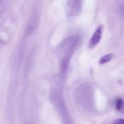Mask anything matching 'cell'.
Segmentation results:
<instances>
[{
	"label": "cell",
	"mask_w": 124,
	"mask_h": 124,
	"mask_svg": "<svg viewBox=\"0 0 124 124\" xmlns=\"http://www.w3.org/2000/svg\"><path fill=\"white\" fill-rule=\"evenodd\" d=\"M79 42H80V39L77 36L68 37L64 41H62L59 45V51L61 53V54H63L62 57L64 56L72 57L76 48L77 47Z\"/></svg>",
	"instance_id": "1"
},
{
	"label": "cell",
	"mask_w": 124,
	"mask_h": 124,
	"mask_svg": "<svg viewBox=\"0 0 124 124\" xmlns=\"http://www.w3.org/2000/svg\"><path fill=\"white\" fill-rule=\"evenodd\" d=\"M53 102H55L56 107L58 109V112H60L61 116H64V119L67 118V116H68V111L67 110L64 99H63V97L61 96V94L58 92H56L54 93Z\"/></svg>",
	"instance_id": "2"
},
{
	"label": "cell",
	"mask_w": 124,
	"mask_h": 124,
	"mask_svg": "<svg viewBox=\"0 0 124 124\" xmlns=\"http://www.w3.org/2000/svg\"><path fill=\"white\" fill-rule=\"evenodd\" d=\"M82 8V0H69L67 4L68 13L70 16H75L80 14Z\"/></svg>",
	"instance_id": "3"
},
{
	"label": "cell",
	"mask_w": 124,
	"mask_h": 124,
	"mask_svg": "<svg viewBox=\"0 0 124 124\" xmlns=\"http://www.w3.org/2000/svg\"><path fill=\"white\" fill-rule=\"evenodd\" d=\"M102 32H103V26L102 25H99L96 30L95 31V32L94 33L89 44H88V46L90 49H93L94 48L100 41L101 39H102Z\"/></svg>",
	"instance_id": "4"
},
{
	"label": "cell",
	"mask_w": 124,
	"mask_h": 124,
	"mask_svg": "<svg viewBox=\"0 0 124 124\" xmlns=\"http://www.w3.org/2000/svg\"><path fill=\"white\" fill-rule=\"evenodd\" d=\"M113 57V54H105L104 56H102L100 59H99V63L100 65H103V64H105L107 62H109Z\"/></svg>",
	"instance_id": "5"
},
{
	"label": "cell",
	"mask_w": 124,
	"mask_h": 124,
	"mask_svg": "<svg viewBox=\"0 0 124 124\" xmlns=\"http://www.w3.org/2000/svg\"><path fill=\"white\" fill-rule=\"evenodd\" d=\"M115 108L119 111L124 112V102L122 99H118L115 102Z\"/></svg>",
	"instance_id": "6"
},
{
	"label": "cell",
	"mask_w": 124,
	"mask_h": 124,
	"mask_svg": "<svg viewBox=\"0 0 124 124\" xmlns=\"http://www.w3.org/2000/svg\"><path fill=\"white\" fill-rule=\"evenodd\" d=\"M120 9H121V14L124 16V1L121 3V7H120Z\"/></svg>",
	"instance_id": "7"
},
{
	"label": "cell",
	"mask_w": 124,
	"mask_h": 124,
	"mask_svg": "<svg viewBox=\"0 0 124 124\" xmlns=\"http://www.w3.org/2000/svg\"><path fill=\"white\" fill-rule=\"evenodd\" d=\"M114 124H124V119H118V120H116L115 121H114Z\"/></svg>",
	"instance_id": "8"
}]
</instances>
